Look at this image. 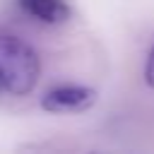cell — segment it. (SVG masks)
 I'll list each match as a JSON object with an SVG mask.
<instances>
[{
    "label": "cell",
    "instance_id": "obj_1",
    "mask_svg": "<svg viewBox=\"0 0 154 154\" xmlns=\"http://www.w3.org/2000/svg\"><path fill=\"white\" fill-rule=\"evenodd\" d=\"M41 77L38 53L12 34H0V89L24 96L34 91Z\"/></svg>",
    "mask_w": 154,
    "mask_h": 154
},
{
    "label": "cell",
    "instance_id": "obj_2",
    "mask_svg": "<svg viewBox=\"0 0 154 154\" xmlns=\"http://www.w3.org/2000/svg\"><path fill=\"white\" fill-rule=\"evenodd\" d=\"M96 103V91L89 87H77V84H65L55 87L43 94L41 108L48 113H82Z\"/></svg>",
    "mask_w": 154,
    "mask_h": 154
},
{
    "label": "cell",
    "instance_id": "obj_3",
    "mask_svg": "<svg viewBox=\"0 0 154 154\" xmlns=\"http://www.w3.org/2000/svg\"><path fill=\"white\" fill-rule=\"evenodd\" d=\"M22 10L43 24H60L70 17L67 0H19Z\"/></svg>",
    "mask_w": 154,
    "mask_h": 154
},
{
    "label": "cell",
    "instance_id": "obj_4",
    "mask_svg": "<svg viewBox=\"0 0 154 154\" xmlns=\"http://www.w3.org/2000/svg\"><path fill=\"white\" fill-rule=\"evenodd\" d=\"M144 82H147L149 87H154V46H152V51H149V55H147V65H144Z\"/></svg>",
    "mask_w": 154,
    "mask_h": 154
}]
</instances>
